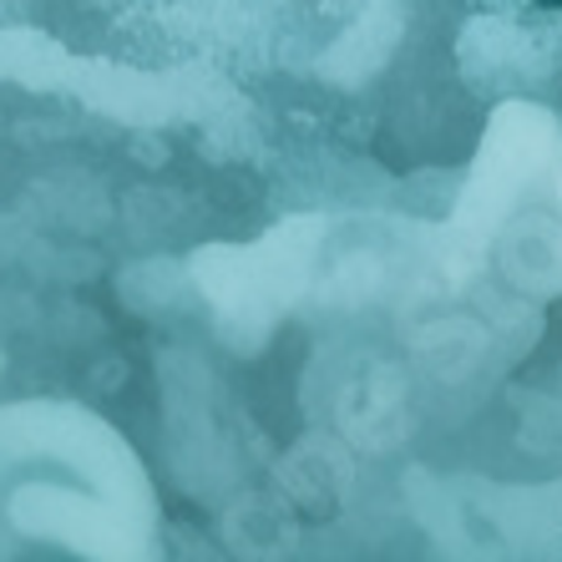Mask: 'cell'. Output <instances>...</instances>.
I'll use <instances>...</instances> for the list:
<instances>
[{
    "instance_id": "cell-1",
    "label": "cell",
    "mask_w": 562,
    "mask_h": 562,
    "mask_svg": "<svg viewBox=\"0 0 562 562\" xmlns=\"http://www.w3.org/2000/svg\"><path fill=\"white\" fill-rule=\"evenodd\" d=\"M537 5H562V0H537Z\"/></svg>"
}]
</instances>
